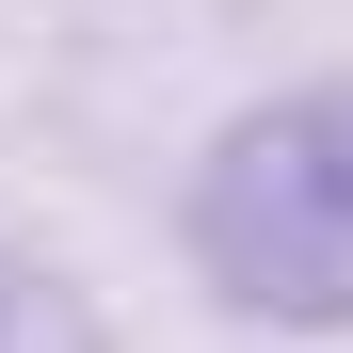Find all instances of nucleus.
<instances>
[{
    "label": "nucleus",
    "mask_w": 353,
    "mask_h": 353,
    "mask_svg": "<svg viewBox=\"0 0 353 353\" xmlns=\"http://www.w3.org/2000/svg\"><path fill=\"white\" fill-rule=\"evenodd\" d=\"M176 257L257 337H353V81H273L176 176Z\"/></svg>",
    "instance_id": "nucleus-1"
}]
</instances>
